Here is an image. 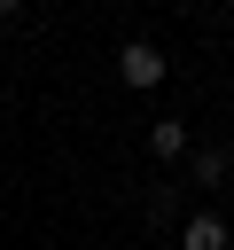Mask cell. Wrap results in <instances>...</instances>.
<instances>
[{"label": "cell", "instance_id": "277c9868", "mask_svg": "<svg viewBox=\"0 0 234 250\" xmlns=\"http://www.w3.org/2000/svg\"><path fill=\"white\" fill-rule=\"evenodd\" d=\"M148 148H156V156H187V125H179V117H156V125H148Z\"/></svg>", "mask_w": 234, "mask_h": 250}, {"label": "cell", "instance_id": "6da1fadb", "mask_svg": "<svg viewBox=\"0 0 234 250\" xmlns=\"http://www.w3.org/2000/svg\"><path fill=\"white\" fill-rule=\"evenodd\" d=\"M164 70H172V62H164L148 39H133V47L117 55V78H125V86H164Z\"/></svg>", "mask_w": 234, "mask_h": 250}, {"label": "cell", "instance_id": "5b68a950", "mask_svg": "<svg viewBox=\"0 0 234 250\" xmlns=\"http://www.w3.org/2000/svg\"><path fill=\"white\" fill-rule=\"evenodd\" d=\"M172 219H179V188L156 180V188H148V227H172Z\"/></svg>", "mask_w": 234, "mask_h": 250}, {"label": "cell", "instance_id": "7a4b0ae2", "mask_svg": "<svg viewBox=\"0 0 234 250\" xmlns=\"http://www.w3.org/2000/svg\"><path fill=\"white\" fill-rule=\"evenodd\" d=\"M179 250H226V219H218V211H195V219L179 227Z\"/></svg>", "mask_w": 234, "mask_h": 250}, {"label": "cell", "instance_id": "3957f363", "mask_svg": "<svg viewBox=\"0 0 234 250\" xmlns=\"http://www.w3.org/2000/svg\"><path fill=\"white\" fill-rule=\"evenodd\" d=\"M226 172H234V164H226V148H195V156H187V180H195V188H218Z\"/></svg>", "mask_w": 234, "mask_h": 250}]
</instances>
